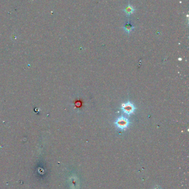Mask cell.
I'll return each instance as SVG.
<instances>
[{"instance_id":"obj_2","label":"cell","mask_w":189,"mask_h":189,"mask_svg":"<svg viewBox=\"0 0 189 189\" xmlns=\"http://www.w3.org/2000/svg\"><path fill=\"white\" fill-rule=\"evenodd\" d=\"M121 109L126 115L130 116L134 112L135 110V107L134 105L130 102H127L124 103L121 105Z\"/></svg>"},{"instance_id":"obj_3","label":"cell","mask_w":189,"mask_h":189,"mask_svg":"<svg viewBox=\"0 0 189 189\" xmlns=\"http://www.w3.org/2000/svg\"><path fill=\"white\" fill-rule=\"evenodd\" d=\"M135 11V8L133 7V6L130 5V3H129L128 5L123 9V11L124 12L126 15V16L127 17H129L131 15L133 14Z\"/></svg>"},{"instance_id":"obj_1","label":"cell","mask_w":189,"mask_h":189,"mask_svg":"<svg viewBox=\"0 0 189 189\" xmlns=\"http://www.w3.org/2000/svg\"><path fill=\"white\" fill-rule=\"evenodd\" d=\"M130 123V122L129 119L123 116L117 118L114 122L116 127L121 131L126 130L128 128Z\"/></svg>"},{"instance_id":"obj_4","label":"cell","mask_w":189,"mask_h":189,"mask_svg":"<svg viewBox=\"0 0 189 189\" xmlns=\"http://www.w3.org/2000/svg\"><path fill=\"white\" fill-rule=\"evenodd\" d=\"M134 28L135 27L129 22H128L127 24H125V26L123 27L124 31L126 33H127L128 34H130V33L134 29Z\"/></svg>"}]
</instances>
